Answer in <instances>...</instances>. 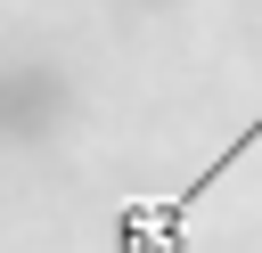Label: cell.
<instances>
[{
    "mask_svg": "<svg viewBox=\"0 0 262 253\" xmlns=\"http://www.w3.org/2000/svg\"><path fill=\"white\" fill-rule=\"evenodd\" d=\"M254 139H262V114H254V122H246V131L229 139V155H213V163H205V171H196L188 188L123 204V212H115V229H106V237H115V253H188V220H196V204H205V196H213V188L229 180V163H237V155H246Z\"/></svg>",
    "mask_w": 262,
    "mask_h": 253,
    "instance_id": "6da1fadb",
    "label": "cell"
}]
</instances>
